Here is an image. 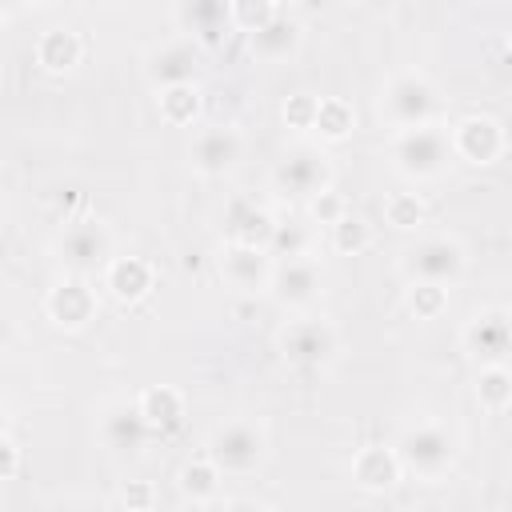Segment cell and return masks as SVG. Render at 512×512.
<instances>
[{
  "label": "cell",
  "mask_w": 512,
  "mask_h": 512,
  "mask_svg": "<svg viewBox=\"0 0 512 512\" xmlns=\"http://www.w3.org/2000/svg\"><path fill=\"white\" fill-rule=\"evenodd\" d=\"M448 156H452V136L436 120L420 128H400L388 148V160L404 180H436L448 168Z\"/></svg>",
  "instance_id": "cell-1"
},
{
  "label": "cell",
  "mask_w": 512,
  "mask_h": 512,
  "mask_svg": "<svg viewBox=\"0 0 512 512\" xmlns=\"http://www.w3.org/2000/svg\"><path fill=\"white\" fill-rule=\"evenodd\" d=\"M440 112V96L436 88L420 76V72H396L384 92H380V116L400 132V128H420L432 124Z\"/></svg>",
  "instance_id": "cell-2"
},
{
  "label": "cell",
  "mask_w": 512,
  "mask_h": 512,
  "mask_svg": "<svg viewBox=\"0 0 512 512\" xmlns=\"http://www.w3.org/2000/svg\"><path fill=\"white\" fill-rule=\"evenodd\" d=\"M264 452H268V440L252 420H228V424L212 428V436L204 444V456L228 476L256 472L264 464Z\"/></svg>",
  "instance_id": "cell-3"
},
{
  "label": "cell",
  "mask_w": 512,
  "mask_h": 512,
  "mask_svg": "<svg viewBox=\"0 0 512 512\" xmlns=\"http://www.w3.org/2000/svg\"><path fill=\"white\" fill-rule=\"evenodd\" d=\"M396 452H400V464L420 480H440L456 460V440L440 424H416L396 440Z\"/></svg>",
  "instance_id": "cell-4"
},
{
  "label": "cell",
  "mask_w": 512,
  "mask_h": 512,
  "mask_svg": "<svg viewBox=\"0 0 512 512\" xmlns=\"http://www.w3.org/2000/svg\"><path fill=\"white\" fill-rule=\"evenodd\" d=\"M56 260L76 272V276H92V272H104L108 260H112V236L100 220H76L60 232L56 240Z\"/></svg>",
  "instance_id": "cell-5"
},
{
  "label": "cell",
  "mask_w": 512,
  "mask_h": 512,
  "mask_svg": "<svg viewBox=\"0 0 512 512\" xmlns=\"http://www.w3.org/2000/svg\"><path fill=\"white\" fill-rule=\"evenodd\" d=\"M464 352L484 364H512V312L508 308H480L468 316L460 332Z\"/></svg>",
  "instance_id": "cell-6"
},
{
  "label": "cell",
  "mask_w": 512,
  "mask_h": 512,
  "mask_svg": "<svg viewBox=\"0 0 512 512\" xmlns=\"http://www.w3.org/2000/svg\"><path fill=\"white\" fill-rule=\"evenodd\" d=\"M468 268L464 244L452 236H428L404 252V272L408 280H432V284H456Z\"/></svg>",
  "instance_id": "cell-7"
},
{
  "label": "cell",
  "mask_w": 512,
  "mask_h": 512,
  "mask_svg": "<svg viewBox=\"0 0 512 512\" xmlns=\"http://www.w3.org/2000/svg\"><path fill=\"white\" fill-rule=\"evenodd\" d=\"M280 352L288 364H300V368H324L332 356H336V328L328 320H316V316H300V320H288L280 328Z\"/></svg>",
  "instance_id": "cell-8"
},
{
  "label": "cell",
  "mask_w": 512,
  "mask_h": 512,
  "mask_svg": "<svg viewBox=\"0 0 512 512\" xmlns=\"http://www.w3.org/2000/svg\"><path fill=\"white\" fill-rule=\"evenodd\" d=\"M96 308H100L96 288L88 284V276H76V272L64 276V280H56V284L48 288V296H44L48 320H52L56 328H68V332L84 328V324L96 316Z\"/></svg>",
  "instance_id": "cell-9"
},
{
  "label": "cell",
  "mask_w": 512,
  "mask_h": 512,
  "mask_svg": "<svg viewBox=\"0 0 512 512\" xmlns=\"http://www.w3.org/2000/svg\"><path fill=\"white\" fill-rule=\"evenodd\" d=\"M220 272H224L228 288H236V292H264L272 284L276 260H272L268 248L228 240V248L220 252Z\"/></svg>",
  "instance_id": "cell-10"
},
{
  "label": "cell",
  "mask_w": 512,
  "mask_h": 512,
  "mask_svg": "<svg viewBox=\"0 0 512 512\" xmlns=\"http://www.w3.org/2000/svg\"><path fill=\"white\" fill-rule=\"evenodd\" d=\"M328 156L316 152V148H292L284 152V160L276 164L272 172V184L284 192V196H312L320 188H328Z\"/></svg>",
  "instance_id": "cell-11"
},
{
  "label": "cell",
  "mask_w": 512,
  "mask_h": 512,
  "mask_svg": "<svg viewBox=\"0 0 512 512\" xmlns=\"http://www.w3.org/2000/svg\"><path fill=\"white\" fill-rule=\"evenodd\" d=\"M188 160L200 176H224L236 168L240 160V132L228 128V124H208L192 136V148H188Z\"/></svg>",
  "instance_id": "cell-12"
},
{
  "label": "cell",
  "mask_w": 512,
  "mask_h": 512,
  "mask_svg": "<svg viewBox=\"0 0 512 512\" xmlns=\"http://www.w3.org/2000/svg\"><path fill=\"white\" fill-rule=\"evenodd\" d=\"M320 288H324V276H320L316 260H308V256L276 260V272H272V284H268V292L276 296V304H284V308H308V304H316Z\"/></svg>",
  "instance_id": "cell-13"
},
{
  "label": "cell",
  "mask_w": 512,
  "mask_h": 512,
  "mask_svg": "<svg viewBox=\"0 0 512 512\" xmlns=\"http://www.w3.org/2000/svg\"><path fill=\"white\" fill-rule=\"evenodd\" d=\"M176 20L200 48H220L232 32V0H176Z\"/></svg>",
  "instance_id": "cell-14"
},
{
  "label": "cell",
  "mask_w": 512,
  "mask_h": 512,
  "mask_svg": "<svg viewBox=\"0 0 512 512\" xmlns=\"http://www.w3.org/2000/svg\"><path fill=\"white\" fill-rule=\"evenodd\" d=\"M452 156L468 160V164H492L504 152V128L492 116H464L452 124Z\"/></svg>",
  "instance_id": "cell-15"
},
{
  "label": "cell",
  "mask_w": 512,
  "mask_h": 512,
  "mask_svg": "<svg viewBox=\"0 0 512 512\" xmlns=\"http://www.w3.org/2000/svg\"><path fill=\"white\" fill-rule=\"evenodd\" d=\"M148 436H156V432L148 428V420H144V412H140L136 400H132V404H112V408L104 412V420H100V440H104V448H112V452H120V456H136V452L148 444Z\"/></svg>",
  "instance_id": "cell-16"
},
{
  "label": "cell",
  "mask_w": 512,
  "mask_h": 512,
  "mask_svg": "<svg viewBox=\"0 0 512 512\" xmlns=\"http://www.w3.org/2000/svg\"><path fill=\"white\" fill-rule=\"evenodd\" d=\"M196 72H200V52H196V44H188V40H176V44L156 48V52L148 56V64H144V76H148L152 88L188 84V80H196Z\"/></svg>",
  "instance_id": "cell-17"
},
{
  "label": "cell",
  "mask_w": 512,
  "mask_h": 512,
  "mask_svg": "<svg viewBox=\"0 0 512 512\" xmlns=\"http://www.w3.org/2000/svg\"><path fill=\"white\" fill-rule=\"evenodd\" d=\"M224 232H228V240H236V244L268 248V244H272V232H276V216H272L268 208H260L256 200L236 196V200H228V208H224Z\"/></svg>",
  "instance_id": "cell-18"
},
{
  "label": "cell",
  "mask_w": 512,
  "mask_h": 512,
  "mask_svg": "<svg viewBox=\"0 0 512 512\" xmlns=\"http://www.w3.org/2000/svg\"><path fill=\"white\" fill-rule=\"evenodd\" d=\"M156 284V272L144 256H112L108 268H104V288L116 304H136L152 292Z\"/></svg>",
  "instance_id": "cell-19"
},
{
  "label": "cell",
  "mask_w": 512,
  "mask_h": 512,
  "mask_svg": "<svg viewBox=\"0 0 512 512\" xmlns=\"http://www.w3.org/2000/svg\"><path fill=\"white\" fill-rule=\"evenodd\" d=\"M404 464H400V452L396 448H384V444H368L352 456V484L364 488V492H388L396 488Z\"/></svg>",
  "instance_id": "cell-20"
},
{
  "label": "cell",
  "mask_w": 512,
  "mask_h": 512,
  "mask_svg": "<svg viewBox=\"0 0 512 512\" xmlns=\"http://www.w3.org/2000/svg\"><path fill=\"white\" fill-rule=\"evenodd\" d=\"M300 40H304L300 24H296L292 16H284V12H276V16H272V20L260 28V32H252V36H248V48H252V56H256V60L276 64V60L296 56Z\"/></svg>",
  "instance_id": "cell-21"
},
{
  "label": "cell",
  "mask_w": 512,
  "mask_h": 512,
  "mask_svg": "<svg viewBox=\"0 0 512 512\" xmlns=\"http://www.w3.org/2000/svg\"><path fill=\"white\" fill-rule=\"evenodd\" d=\"M136 404H140V412H144V420H148V428H152L156 436H168V432H176V428L184 424V396H180L172 384H152V388H144V392L136 396Z\"/></svg>",
  "instance_id": "cell-22"
},
{
  "label": "cell",
  "mask_w": 512,
  "mask_h": 512,
  "mask_svg": "<svg viewBox=\"0 0 512 512\" xmlns=\"http://www.w3.org/2000/svg\"><path fill=\"white\" fill-rule=\"evenodd\" d=\"M32 56H36V64H40L44 72L64 76V72H72V68L80 64L84 44H80V36H76L72 28H48V32L36 40Z\"/></svg>",
  "instance_id": "cell-23"
},
{
  "label": "cell",
  "mask_w": 512,
  "mask_h": 512,
  "mask_svg": "<svg viewBox=\"0 0 512 512\" xmlns=\"http://www.w3.org/2000/svg\"><path fill=\"white\" fill-rule=\"evenodd\" d=\"M156 108H160V120L172 124V128H188L196 116H200V88L196 80L188 84H168V88H156Z\"/></svg>",
  "instance_id": "cell-24"
},
{
  "label": "cell",
  "mask_w": 512,
  "mask_h": 512,
  "mask_svg": "<svg viewBox=\"0 0 512 512\" xmlns=\"http://www.w3.org/2000/svg\"><path fill=\"white\" fill-rule=\"evenodd\" d=\"M352 128H356V112H352V104L340 100V96H320L312 132H316L324 144H340V140L352 136Z\"/></svg>",
  "instance_id": "cell-25"
},
{
  "label": "cell",
  "mask_w": 512,
  "mask_h": 512,
  "mask_svg": "<svg viewBox=\"0 0 512 512\" xmlns=\"http://www.w3.org/2000/svg\"><path fill=\"white\" fill-rule=\"evenodd\" d=\"M220 468L204 456V460H188L184 468H180V492H184V500H192V504H212L216 500V488H220Z\"/></svg>",
  "instance_id": "cell-26"
},
{
  "label": "cell",
  "mask_w": 512,
  "mask_h": 512,
  "mask_svg": "<svg viewBox=\"0 0 512 512\" xmlns=\"http://www.w3.org/2000/svg\"><path fill=\"white\" fill-rule=\"evenodd\" d=\"M476 400L488 412H504L512 404V368L508 364H484L476 372Z\"/></svg>",
  "instance_id": "cell-27"
},
{
  "label": "cell",
  "mask_w": 512,
  "mask_h": 512,
  "mask_svg": "<svg viewBox=\"0 0 512 512\" xmlns=\"http://www.w3.org/2000/svg\"><path fill=\"white\" fill-rule=\"evenodd\" d=\"M404 304H408V312H412L416 320H436V316H444V308H448V284L412 280Z\"/></svg>",
  "instance_id": "cell-28"
},
{
  "label": "cell",
  "mask_w": 512,
  "mask_h": 512,
  "mask_svg": "<svg viewBox=\"0 0 512 512\" xmlns=\"http://www.w3.org/2000/svg\"><path fill=\"white\" fill-rule=\"evenodd\" d=\"M368 244H372V228L364 224V216L344 212V216L332 224V248H336L340 256H360Z\"/></svg>",
  "instance_id": "cell-29"
},
{
  "label": "cell",
  "mask_w": 512,
  "mask_h": 512,
  "mask_svg": "<svg viewBox=\"0 0 512 512\" xmlns=\"http://www.w3.org/2000/svg\"><path fill=\"white\" fill-rule=\"evenodd\" d=\"M384 220L396 228V232H412L424 224V200L416 192H392L384 200Z\"/></svg>",
  "instance_id": "cell-30"
},
{
  "label": "cell",
  "mask_w": 512,
  "mask_h": 512,
  "mask_svg": "<svg viewBox=\"0 0 512 512\" xmlns=\"http://www.w3.org/2000/svg\"><path fill=\"white\" fill-rule=\"evenodd\" d=\"M308 248H312V232H308V224H296V220H288V224H276V232H272V244H268V252H272V256H280V260H296V256H308Z\"/></svg>",
  "instance_id": "cell-31"
},
{
  "label": "cell",
  "mask_w": 512,
  "mask_h": 512,
  "mask_svg": "<svg viewBox=\"0 0 512 512\" xmlns=\"http://www.w3.org/2000/svg\"><path fill=\"white\" fill-rule=\"evenodd\" d=\"M276 16V0H232V28L252 36Z\"/></svg>",
  "instance_id": "cell-32"
},
{
  "label": "cell",
  "mask_w": 512,
  "mask_h": 512,
  "mask_svg": "<svg viewBox=\"0 0 512 512\" xmlns=\"http://www.w3.org/2000/svg\"><path fill=\"white\" fill-rule=\"evenodd\" d=\"M344 212H348V204H344V196H340L336 188H320V192L308 196V216H312L316 224H328V228H332Z\"/></svg>",
  "instance_id": "cell-33"
},
{
  "label": "cell",
  "mask_w": 512,
  "mask_h": 512,
  "mask_svg": "<svg viewBox=\"0 0 512 512\" xmlns=\"http://www.w3.org/2000/svg\"><path fill=\"white\" fill-rule=\"evenodd\" d=\"M316 104H320V96H312V92H296V96H288V100H284V124L296 128V132H312Z\"/></svg>",
  "instance_id": "cell-34"
},
{
  "label": "cell",
  "mask_w": 512,
  "mask_h": 512,
  "mask_svg": "<svg viewBox=\"0 0 512 512\" xmlns=\"http://www.w3.org/2000/svg\"><path fill=\"white\" fill-rule=\"evenodd\" d=\"M116 500L132 512V508H152V504H156V492H152V484H144V480H128Z\"/></svg>",
  "instance_id": "cell-35"
},
{
  "label": "cell",
  "mask_w": 512,
  "mask_h": 512,
  "mask_svg": "<svg viewBox=\"0 0 512 512\" xmlns=\"http://www.w3.org/2000/svg\"><path fill=\"white\" fill-rule=\"evenodd\" d=\"M0 480H12L16 476V464H20V448H16V440H12V432H4V440H0Z\"/></svg>",
  "instance_id": "cell-36"
},
{
  "label": "cell",
  "mask_w": 512,
  "mask_h": 512,
  "mask_svg": "<svg viewBox=\"0 0 512 512\" xmlns=\"http://www.w3.org/2000/svg\"><path fill=\"white\" fill-rule=\"evenodd\" d=\"M24 4H32V0H0V8H4V16H16Z\"/></svg>",
  "instance_id": "cell-37"
},
{
  "label": "cell",
  "mask_w": 512,
  "mask_h": 512,
  "mask_svg": "<svg viewBox=\"0 0 512 512\" xmlns=\"http://www.w3.org/2000/svg\"><path fill=\"white\" fill-rule=\"evenodd\" d=\"M508 56H512V36H508Z\"/></svg>",
  "instance_id": "cell-38"
}]
</instances>
